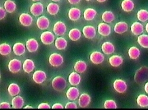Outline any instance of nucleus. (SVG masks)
<instances>
[{"instance_id":"nucleus-41","label":"nucleus","mask_w":148,"mask_h":110,"mask_svg":"<svg viewBox=\"0 0 148 110\" xmlns=\"http://www.w3.org/2000/svg\"><path fill=\"white\" fill-rule=\"evenodd\" d=\"M65 108L68 109V108H73V109H76L78 108L77 105L75 104V103H74L73 101H71L70 102H68L65 106Z\"/></svg>"},{"instance_id":"nucleus-47","label":"nucleus","mask_w":148,"mask_h":110,"mask_svg":"<svg viewBox=\"0 0 148 110\" xmlns=\"http://www.w3.org/2000/svg\"><path fill=\"white\" fill-rule=\"evenodd\" d=\"M144 90H145V92H146L147 94H148V82H147L145 84V86H144Z\"/></svg>"},{"instance_id":"nucleus-31","label":"nucleus","mask_w":148,"mask_h":110,"mask_svg":"<svg viewBox=\"0 0 148 110\" xmlns=\"http://www.w3.org/2000/svg\"><path fill=\"white\" fill-rule=\"evenodd\" d=\"M87 69V64L84 61L79 60L74 65V70L78 73H83Z\"/></svg>"},{"instance_id":"nucleus-52","label":"nucleus","mask_w":148,"mask_h":110,"mask_svg":"<svg viewBox=\"0 0 148 110\" xmlns=\"http://www.w3.org/2000/svg\"><path fill=\"white\" fill-rule=\"evenodd\" d=\"M32 1L34 2H38V1H40V0H32Z\"/></svg>"},{"instance_id":"nucleus-25","label":"nucleus","mask_w":148,"mask_h":110,"mask_svg":"<svg viewBox=\"0 0 148 110\" xmlns=\"http://www.w3.org/2000/svg\"><path fill=\"white\" fill-rule=\"evenodd\" d=\"M24 104L23 97L19 95L15 96L11 101V105L13 108L20 109L22 108Z\"/></svg>"},{"instance_id":"nucleus-27","label":"nucleus","mask_w":148,"mask_h":110,"mask_svg":"<svg viewBox=\"0 0 148 110\" xmlns=\"http://www.w3.org/2000/svg\"><path fill=\"white\" fill-rule=\"evenodd\" d=\"M68 36L72 41H77L81 37V32L78 28H72L69 31Z\"/></svg>"},{"instance_id":"nucleus-10","label":"nucleus","mask_w":148,"mask_h":110,"mask_svg":"<svg viewBox=\"0 0 148 110\" xmlns=\"http://www.w3.org/2000/svg\"><path fill=\"white\" fill-rule=\"evenodd\" d=\"M98 32L101 35L107 36L110 35L112 32V28L106 22H101L98 26Z\"/></svg>"},{"instance_id":"nucleus-1","label":"nucleus","mask_w":148,"mask_h":110,"mask_svg":"<svg viewBox=\"0 0 148 110\" xmlns=\"http://www.w3.org/2000/svg\"><path fill=\"white\" fill-rule=\"evenodd\" d=\"M66 81L65 79L61 77L57 76L55 77L52 81V87L56 91H62L66 87Z\"/></svg>"},{"instance_id":"nucleus-6","label":"nucleus","mask_w":148,"mask_h":110,"mask_svg":"<svg viewBox=\"0 0 148 110\" xmlns=\"http://www.w3.org/2000/svg\"><path fill=\"white\" fill-rule=\"evenodd\" d=\"M47 76L46 72L42 70L36 71L33 74L32 78L34 82L38 84H41L45 81Z\"/></svg>"},{"instance_id":"nucleus-28","label":"nucleus","mask_w":148,"mask_h":110,"mask_svg":"<svg viewBox=\"0 0 148 110\" xmlns=\"http://www.w3.org/2000/svg\"><path fill=\"white\" fill-rule=\"evenodd\" d=\"M121 7L123 11L129 13L134 9V4L132 0H123L121 2Z\"/></svg>"},{"instance_id":"nucleus-37","label":"nucleus","mask_w":148,"mask_h":110,"mask_svg":"<svg viewBox=\"0 0 148 110\" xmlns=\"http://www.w3.org/2000/svg\"><path fill=\"white\" fill-rule=\"evenodd\" d=\"M11 47L7 43H3L0 45V54L3 56H6L11 52Z\"/></svg>"},{"instance_id":"nucleus-22","label":"nucleus","mask_w":148,"mask_h":110,"mask_svg":"<svg viewBox=\"0 0 148 110\" xmlns=\"http://www.w3.org/2000/svg\"><path fill=\"white\" fill-rule=\"evenodd\" d=\"M35 68V64L33 60L26 59L23 64V69L24 71L27 74L33 72Z\"/></svg>"},{"instance_id":"nucleus-3","label":"nucleus","mask_w":148,"mask_h":110,"mask_svg":"<svg viewBox=\"0 0 148 110\" xmlns=\"http://www.w3.org/2000/svg\"><path fill=\"white\" fill-rule=\"evenodd\" d=\"M8 68L11 73L16 74L21 71V68H23V65L20 60L17 59H13L9 62Z\"/></svg>"},{"instance_id":"nucleus-20","label":"nucleus","mask_w":148,"mask_h":110,"mask_svg":"<svg viewBox=\"0 0 148 110\" xmlns=\"http://www.w3.org/2000/svg\"><path fill=\"white\" fill-rule=\"evenodd\" d=\"M13 50L14 54L17 56H21L25 53L26 47L22 43H17L14 44Z\"/></svg>"},{"instance_id":"nucleus-23","label":"nucleus","mask_w":148,"mask_h":110,"mask_svg":"<svg viewBox=\"0 0 148 110\" xmlns=\"http://www.w3.org/2000/svg\"><path fill=\"white\" fill-rule=\"evenodd\" d=\"M101 50L103 52L107 55L112 54L115 51V47L113 43L106 41L102 44Z\"/></svg>"},{"instance_id":"nucleus-38","label":"nucleus","mask_w":148,"mask_h":110,"mask_svg":"<svg viewBox=\"0 0 148 110\" xmlns=\"http://www.w3.org/2000/svg\"><path fill=\"white\" fill-rule=\"evenodd\" d=\"M138 44L144 48H148V35L141 34L138 38Z\"/></svg>"},{"instance_id":"nucleus-15","label":"nucleus","mask_w":148,"mask_h":110,"mask_svg":"<svg viewBox=\"0 0 148 110\" xmlns=\"http://www.w3.org/2000/svg\"><path fill=\"white\" fill-rule=\"evenodd\" d=\"M26 48L27 49V50L30 53H35L38 50L39 45L38 42L37 41L36 39L30 38L26 41Z\"/></svg>"},{"instance_id":"nucleus-50","label":"nucleus","mask_w":148,"mask_h":110,"mask_svg":"<svg viewBox=\"0 0 148 110\" xmlns=\"http://www.w3.org/2000/svg\"><path fill=\"white\" fill-rule=\"evenodd\" d=\"M145 29H146V31H147V32H148V23L146 24V25L145 26Z\"/></svg>"},{"instance_id":"nucleus-7","label":"nucleus","mask_w":148,"mask_h":110,"mask_svg":"<svg viewBox=\"0 0 148 110\" xmlns=\"http://www.w3.org/2000/svg\"><path fill=\"white\" fill-rule=\"evenodd\" d=\"M66 31V26L62 21L56 22L53 26V32L58 36H63Z\"/></svg>"},{"instance_id":"nucleus-43","label":"nucleus","mask_w":148,"mask_h":110,"mask_svg":"<svg viewBox=\"0 0 148 110\" xmlns=\"http://www.w3.org/2000/svg\"><path fill=\"white\" fill-rule=\"evenodd\" d=\"M38 108H39V109H42V108H45V109H50V108H51V106H50V105H49V104L43 103L40 104L38 105Z\"/></svg>"},{"instance_id":"nucleus-29","label":"nucleus","mask_w":148,"mask_h":110,"mask_svg":"<svg viewBox=\"0 0 148 110\" xmlns=\"http://www.w3.org/2000/svg\"><path fill=\"white\" fill-rule=\"evenodd\" d=\"M4 8L8 13H13L16 11L17 5L13 0H6L4 4Z\"/></svg>"},{"instance_id":"nucleus-32","label":"nucleus","mask_w":148,"mask_h":110,"mask_svg":"<svg viewBox=\"0 0 148 110\" xmlns=\"http://www.w3.org/2000/svg\"><path fill=\"white\" fill-rule=\"evenodd\" d=\"M55 45L56 48L59 50H64L68 46L67 41L63 37L57 38L55 40Z\"/></svg>"},{"instance_id":"nucleus-42","label":"nucleus","mask_w":148,"mask_h":110,"mask_svg":"<svg viewBox=\"0 0 148 110\" xmlns=\"http://www.w3.org/2000/svg\"><path fill=\"white\" fill-rule=\"evenodd\" d=\"M6 10L3 7H0V20H3L6 16Z\"/></svg>"},{"instance_id":"nucleus-13","label":"nucleus","mask_w":148,"mask_h":110,"mask_svg":"<svg viewBox=\"0 0 148 110\" xmlns=\"http://www.w3.org/2000/svg\"><path fill=\"white\" fill-rule=\"evenodd\" d=\"M91 101V98L90 95L87 93H83L79 97L78 104L80 107L86 108L90 105Z\"/></svg>"},{"instance_id":"nucleus-2","label":"nucleus","mask_w":148,"mask_h":110,"mask_svg":"<svg viewBox=\"0 0 148 110\" xmlns=\"http://www.w3.org/2000/svg\"><path fill=\"white\" fill-rule=\"evenodd\" d=\"M64 57L58 53L52 54L49 58V63L53 67H60L64 63Z\"/></svg>"},{"instance_id":"nucleus-17","label":"nucleus","mask_w":148,"mask_h":110,"mask_svg":"<svg viewBox=\"0 0 148 110\" xmlns=\"http://www.w3.org/2000/svg\"><path fill=\"white\" fill-rule=\"evenodd\" d=\"M130 30L132 34L134 35H140L143 33L144 27L141 23L134 22L132 24Z\"/></svg>"},{"instance_id":"nucleus-30","label":"nucleus","mask_w":148,"mask_h":110,"mask_svg":"<svg viewBox=\"0 0 148 110\" xmlns=\"http://www.w3.org/2000/svg\"><path fill=\"white\" fill-rule=\"evenodd\" d=\"M8 92L12 97L18 95L20 92V87L16 83H11L8 87Z\"/></svg>"},{"instance_id":"nucleus-44","label":"nucleus","mask_w":148,"mask_h":110,"mask_svg":"<svg viewBox=\"0 0 148 110\" xmlns=\"http://www.w3.org/2000/svg\"><path fill=\"white\" fill-rule=\"evenodd\" d=\"M0 108H11V105L7 102H2L0 104Z\"/></svg>"},{"instance_id":"nucleus-49","label":"nucleus","mask_w":148,"mask_h":110,"mask_svg":"<svg viewBox=\"0 0 148 110\" xmlns=\"http://www.w3.org/2000/svg\"><path fill=\"white\" fill-rule=\"evenodd\" d=\"M24 108H25V109H27V108H33V107L30 106V105H26V107H24Z\"/></svg>"},{"instance_id":"nucleus-46","label":"nucleus","mask_w":148,"mask_h":110,"mask_svg":"<svg viewBox=\"0 0 148 110\" xmlns=\"http://www.w3.org/2000/svg\"><path fill=\"white\" fill-rule=\"evenodd\" d=\"M68 2L72 5H76L80 3L81 0H68Z\"/></svg>"},{"instance_id":"nucleus-18","label":"nucleus","mask_w":148,"mask_h":110,"mask_svg":"<svg viewBox=\"0 0 148 110\" xmlns=\"http://www.w3.org/2000/svg\"><path fill=\"white\" fill-rule=\"evenodd\" d=\"M81 81V77L77 72H72L68 77V81L72 86H77Z\"/></svg>"},{"instance_id":"nucleus-5","label":"nucleus","mask_w":148,"mask_h":110,"mask_svg":"<svg viewBox=\"0 0 148 110\" xmlns=\"http://www.w3.org/2000/svg\"><path fill=\"white\" fill-rule=\"evenodd\" d=\"M55 37L53 33L51 31H45L40 35V40L45 45H51L55 41Z\"/></svg>"},{"instance_id":"nucleus-16","label":"nucleus","mask_w":148,"mask_h":110,"mask_svg":"<svg viewBox=\"0 0 148 110\" xmlns=\"http://www.w3.org/2000/svg\"><path fill=\"white\" fill-rule=\"evenodd\" d=\"M66 95L70 101H75L79 97V91L77 88L72 87L68 90Z\"/></svg>"},{"instance_id":"nucleus-14","label":"nucleus","mask_w":148,"mask_h":110,"mask_svg":"<svg viewBox=\"0 0 148 110\" xmlns=\"http://www.w3.org/2000/svg\"><path fill=\"white\" fill-rule=\"evenodd\" d=\"M19 21L24 27H30L33 22L32 17L27 13H23L19 17Z\"/></svg>"},{"instance_id":"nucleus-11","label":"nucleus","mask_w":148,"mask_h":110,"mask_svg":"<svg viewBox=\"0 0 148 110\" xmlns=\"http://www.w3.org/2000/svg\"><path fill=\"white\" fill-rule=\"evenodd\" d=\"M82 33L86 38L92 40L96 35V30L93 26H86L82 29Z\"/></svg>"},{"instance_id":"nucleus-4","label":"nucleus","mask_w":148,"mask_h":110,"mask_svg":"<svg viewBox=\"0 0 148 110\" xmlns=\"http://www.w3.org/2000/svg\"><path fill=\"white\" fill-rule=\"evenodd\" d=\"M113 87L116 91L120 94L125 93L127 89V85L125 81L117 79L113 82Z\"/></svg>"},{"instance_id":"nucleus-12","label":"nucleus","mask_w":148,"mask_h":110,"mask_svg":"<svg viewBox=\"0 0 148 110\" xmlns=\"http://www.w3.org/2000/svg\"><path fill=\"white\" fill-rule=\"evenodd\" d=\"M36 25L40 30H45L50 26V21L46 16H41L37 20Z\"/></svg>"},{"instance_id":"nucleus-34","label":"nucleus","mask_w":148,"mask_h":110,"mask_svg":"<svg viewBox=\"0 0 148 110\" xmlns=\"http://www.w3.org/2000/svg\"><path fill=\"white\" fill-rule=\"evenodd\" d=\"M101 18L104 22L111 23L114 20L115 16L112 11H106L102 14Z\"/></svg>"},{"instance_id":"nucleus-24","label":"nucleus","mask_w":148,"mask_h":110,"mask_svg":"<svg viewBox=\"0 0 148 110\" xmlns=\"http://www.w3.org/2000/svg\"><path fill=\"white\" fill-rule=\"evenodd\" d=\"M123 63V58L122 57L117 55H114L110 57L109 58V63L113 67H118Z\"/></svg>"},{"instance_id":"nucleus-51","label":"nucleus","mask_w":148,"mask_h":110,"mask_svg":"<svg viewBox=\"0 0 148 110\" xmlns=\"http://www.w3.org/2000/svg\"><path fill=\"white\" fill-rule=\"evenodd\" d=\"M52 1H53V2H59L60 1V0H52Z\"/></svg>"},{"instance_id":"nucleus-53","label":"nucleus","mask_w":148,"mask_h":110,"mask_svg":"<svg viewBox=\"0 0 148 110\" xmlns=\"http://www.w3.org/2000/svg\"><path fill=\"white\" fill-rule=\"evenodd\" d=\"M85 1H91V0H85Z\"/></svg>"},{"instance_id":"nucleus-35","label":"nucleus","mask_w":148,"mask_h":110,"mask_svg":"<svg viewBox=\"0 0 148 110\" xmlns=\"http://www.w3.org/2000/svg\"><path fill=\"white\" fill-rule=\"evenodd\" d=\"M128 54L132 59H136L139 57L140 51L138 47H131L128 51Z\"/></svg>"},{"instance_id":"nucleus-39","label":"nucleus","mask_w":148,"mask_h":110,"mask_svg":"<svg viewBox=\"0 0 148 110\" xmlns=\"http://www.w3.org/2000/svg\"><path fill=\"white\" fill-rule=\"evenodd\" d=\"M137 17L141 22H145L148 20V11L146 9H140L137 13Z\"/></svg>"},{"instance_id":"nucleus-36","label":"nucleus","mask_w":148,"mask_h":110,"mask_svg":"<svg viewBox=\"0 0 148 110\" xmlns=\"http://www.w3.org/2000/svg\"><path fill=\"white\" fill-rule=\"evenodd\" d=\"M137 104L140 107H148V96L145 94H140L137 98Z\"/></svg>"},{"instance_id":"nucleus-8","label":"nucleus","mask_w":148,"mask_h":110,"mask_svg":"<svg viewBox=\"0 0 148 110\" xmlns=\"http://www.w3.org/2000/svg\"><path fill=\"white\" fill-rule=\"evenodd\" d=\"M90 60L94 64H101L104 61V56L101 52L94 51L90 55Z\"/></svg>"},{"instance_id":"nucleus-9","label":"nucleus","mask_w":148,"mask_h":110,"mask_svg":"<svg viewBox=\"0 0 148 110\" xmlns=\"http://www.w3.org/2000/svg\"><path fill=\"white\" fill-rule=\"evenodd\" d=\"M30 10L32 14L34 16L38 17L43 14L44 7L41 3L37 2L32 5Z\"/></svg>"},{"instance_id":"nucleus-19","label":"nucleus","mask_w":148,"mask_h":110,"mask_svg":"<svg viewBox=\"0 0 148 110\" xmlns=\"http://www.w3.org/2000/svg\"><path fill=\"white\" fill-rule=\"evenodd\" d=\"M81 16V10L78 8L73 7L71 8L68 11V17L69 18L73 21H78Z\"/></svg>"},{"instance_id":"nucleus-48","label":"nucleus","mask_w":148,"mask_h":110,"mask_svg":"<svg viewBox=\"0 0 148 110\" xmlns=\"http://www.w3.org/2000/svg\"><path fill=\"white\" fill-rule=\"evenodd\" d=\"M97 1L98 2V3H104V2H106L107 0H97Z\"/></svg>"},{"instance_id":"nucleus-45","label":"nucleus","mask_w":148,"mask_h":110,"mask_svg":"<svg viewBox=\"0 0 148 110\" xmlns=\"http://www.w3.org/2000/svg\"><path fill=\"white\" fill-rule=\"evenodd\" d=\"M64 106L62 105L60 103H56L55 104H53L52 107V109H57V108H59V109H62L64 108Z\"/></svg>"},{"instance_id":"nucleus-26","label":"nucleus","mask_w":148,"mask_h":110,"mask_svg":"<svg viewBox=\"0 0 148 110\" xmlns=\"http://www.w3.org/2000/svg\"><path fill=\"white\" fill-rule=\"evenodd\" d=\"M97 11L93 8L86 9L84 12V18L86 21H92L97 16Z\"/></svg>"},{"instance_id":"nucleus-40","label":"nucleus","mask_w":148,"mask_h":110,"mask_svg":"<svg viewBox=\"0 0 148 110\" xmlns=\"http://www.w3.org/2000/svg\"><path fill=\"white\" fill-rule=\"evenodd\" d=\"M104 107L106 109H109V108L116 109L117 108V106L115 101L113 100H107L104 102Z\"/></svg>"},{"instance_id":"nucleus-21","label":"nucleus","mask_w":148,"mask_h":110,"mask_svg":"<svg viewBox=\"0 0 148 110\" xmlns=\"http://www.w3.org/2000/svg\"><path fill=\"white\" fill-rule=\"evenodd\" d=\"M128 30V25L126 22L120 21L117 22L114 28V31L116 33L122 34Z\"/></svg>"},{"instance_id":"nucleus-33","label":"nucleus","mask_w":148,"mask_h":110,"mask_svg":"<svg viewBox=\"0 0 148 110\" xmlns=\"http://www.w3.org/2000/svg\"><path fill=\"white\" fill-rule=\"evenodd\" d=\"M59 5L54 3H49L46 8L47 13L51 16H56L59 13Z\"/></svg>"}]
</instances>
